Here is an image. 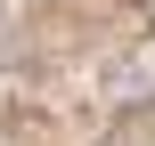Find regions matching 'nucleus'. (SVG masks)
I'll return each instance as SVG.
<instances>
[{"label":"nucleus","mask_w":155,"mask_h":146,"mask_svg":"<svg viewBox=\"0 0 155 146\" xmlns=\"http://www.w3.org/2000/svg\"><path fill=\"white\" fill-rule=\"evenodd\" d=\"M114 98H123V106H155V49H139V57L114 73Z\"/></svg>","instance_id":"obj_1"}]
</instances>
